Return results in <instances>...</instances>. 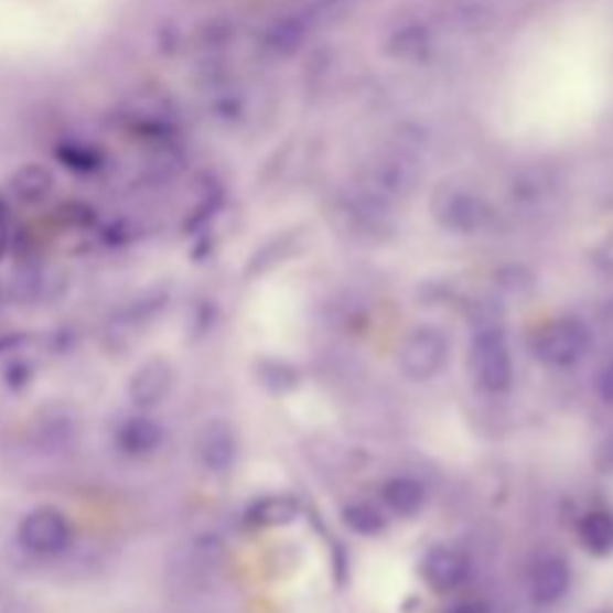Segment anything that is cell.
I'll return each instance as SVG.
<instances>
[{
	"instance_id": "cell-1",
	"label": "cell",
	"mask_w": 613,
	"mask_h": 613,
	"mask_svg": "<svg viewBox=\"0 0 613 613\" xmlns=\"http://www.w3.org/2000/svg\"><path fill=\"white\" fill-rule=\"evenodd\" d=\"M467 375L478 392L503 396L512 386V351L499 330H478L467 351Z\"/></svg>"
},
{
	"instance_id": "cell-2",
	"label": "cell",
	"mask_w": 613,
	"mask_h": 613,
	"mask_svg": "<svg viewBox=\"0 0 613 613\" xmlns=\"http://www.w3.org/2000/svg\"><path fill=\"white\" fill-rule=\"evenodd\" d=\"M449 344L447 333L437 326H416L405 335V342L398 347V368L405 372L410 380H434L449 363Z\"/></svg>"
},
{
	"instance_id": "cell-3",
	"label": "cell",
	"mask_w": 613,
	"mask_h": 613,
	"mask_svg": "<svg viewBox=\"0 0 613 613\" xmlns=\"http://www.w3.org/2000/svg\"><path fill=\"white\" fill-rule=\"evenodd\" d=\"M19 545L33 557H57L73 545V524L54 506L31 509L19 524Z\"/></svg>"
},
{
	"instance_id": "cell-4",
	"label": "cell",
	"mask_w": 613,
	"mask_h": 613,
	"mask_svg": "<svg viewBox=\"0 0 613 613\" xmlns=\"http://www.w3.org/2000/svg\"><path fill=\"white\" fill-rule=\"evenodd\" d=\"M533 351L548 368H572L590 351V330L574 318H560L536 335Z\"/></svg>"
},
{
	"instance_id": "cell-5",
	"label": "cell",
	"mask_w": 613,
	"mask_h": 613,
	"mask_svg": "<svg viewBox=\"0 0 613 613\" xmlns=\"http://www.w3.org/2000/svg\"><path fill=\"white\" fill-rule=\"evenodd\" d=\"M431 213H434L437 225L440 228L452 230V234H476L485 228L488 222V204L482 195L470 192V189L458 186H443L431 201Z\"/></svg>"
},
{
	"instance_id": "cell-6",
	"label": "cell",
	"mask_w": 613,
	"mask_h": 613,
	"mask_svg": "<svg viewBox=\"0 0 613 613\" xmlns=\"http://www.w3.org/2000/svg\"><path fill=\"white\" fill-rule=\"evenodd\" d=\"M195 455H198L201 467L209 470V473H228L234 464H237L239 455V443L234 428L222 419H207L198 431V440H195Z\"/></svg>"
},
{
	"instance_id": "cell-7",
	"label": "cell",
	"mask_w": 613,
	"mask_h": 613,
	"mask_svg": "<svg viewBox=\"0 0 613 613\" xmlns=\"http://www.w3.org/2000/svg\"><path fill=\"white\" fill-rule=\"evenodd\" d=\"M174 389V368L168 359H147L132 372L129 384H126V392L132 398V405L141 407V410H150V407L162 405Z\"/></svg>"
},
{
	"instance_id": "cell-8",
	"label": "cell",
	"mask_w": 613,
	"mask_h": 613,
	"mask_svg": "<svg viewBox=\"0 0 613 613\" xmlns=\"http://www.w3.org/2000/svg\"><path fill=\"white\" fill-rule=\"evenodd\" d=\"M572 587V569L560 553H541L530 566V595L536 604H557Z\"/></svg>"
},
{
	"instance_id": "cell-9",
	"label": "cell",
	"mask_w": 613,
	"mask_h": 613,
	"mask_svg": "<svg viewBox=\"0 0 613 613\" xmlns=\"http://www.w3.org/2000/svg\"><path fill=\"white\" fill-rule=\"evenodd\" d=\"M467 557L455 551V548H449V545H437V548H431L426 553V560H422V578H426V583L434 593H452V590H458L461 583L467 581Z\"/></svg>"
},
{
	"instance_id": "cell-10",
	"label": "cell",
	"mask_w": 613,
	"mask_h": 613,
	"mask_svg": "<svg viewBox=\"0 0 613 613\" xmlns=\"http://www.w3.org/2000/svg\"><path fill=\"white\" fill-rule=\"evenodd\" d=\"M165 440V431L159 426L157 419H150L144 413L126 416L120 419V426L115 428V443L117 449L129 458H144L153 455Z\"/></svg>"
},
{
	"instance_id": "cell-11",
	"label": "cell",
	"mask_w": 613,
	"mask_h": 613,
	"mask_svg": "<svg viewBox=\"0 0 613 613\" xmlns=\"http://www.w3.org/2000/svg\"><path fill=\"white\" fill-rule=\"evenodd\" d=\"M380 503L398 518H413L428 503V488L413 476H392L380 488Z\"/></svg>"
},
{
	"instance_id": "cell-12",
	"label": "cell",
	"mask_w": 613,
	"mask_h": 613,
	"mask_svg": "<svg viewBox=\"0 0 613 613\" xmlns=\"http://www.w3.org/2000/svg\"><path fill=\"white\" fill-rule=\"evenodd\" d=\"M578 539L593 557L613 553V512L593 509L587 512L578 524Z\"/></svg>"
},
{
	"instance_id": "cell-13",
	"label": "cell",
	"mask_w": 613,
	"mask_h": 613,
	"mask_svg": "<svg viewBox=\"0 0 613 613\" xmlns=\"http://www.w3.org/2000/svg\"><path fill=\"white\" fill-rule=\"evenodd\" d=\"M300 515V503L284 494H272V497L258 499L249 509V520L255 527H284Z\"/></svg>"
},
{
	"instance_id": "cell-14",
	"label": "cell",
	"mask_w": 613,
	"mask_h": 613,
	"mask_svg": "<svg viewBox=\"0 0 613 613\" xmlns=\"http://www.w3.org/2000/svg\"><path fill=\"white\" fill-rule=\"evenodd\" d=\"M52 186H54L52 174H49V168L42 165L19 168L10 180L12 195H15L19 201H24V204H36V201H42L49 192H52Z\"/></svg>"
},
{
	"instance_id": "cell-15",
	"label": "cell",
	"mask_w": 613,
	"mask_h": 613,
	"mask_svg": "<svg viewBox=\"0 0 613 613\" xmlns=\"http://www.w3.org/2000/svg\"><path fill=\"white\" fill-rule=\"evenodd\" d=\"M344 524L351 527L359 536H377V533L386 530V515L377 509V503H368V499H356L344 509Z\"/></svg>"
},
{
	"instance_id": "cell-16",
	"label": "cell",
	"mask_w": 613,
	"mask_h": 613,
	"mask_svg": "<svg viewBox=\"0 0 613 613\" xmlns=\"http://www.w3.org/2000/svg\"><path fill=\"white\" fill-rule=\"evenodd\" d=\"M599 396H602L604 401H613V363L599 375Z\"/></svg>"
},
{
	"instance_id": "cell-17",
	"label": "cell",
	"mask_w": 613,
	"mask_h": 613,
	"mask_svg": "<svg viewBox=\"0 0 613 613\" xmlns=\"http://www.w3.org/2000/svg\"><path fill=\"white\" fill-rule=\"evenodd\" d=\"M447 613H488V607H485L482 602H470V599H467V602L452 604Z\"/></svg>"
},
{
	"instance_id": "cell-18",
	"label": "cell",
	"mask_w": 613,
	"mask_h": 613,
	"mask_svg": "<svg viewBox=\"0 0 613 613\" xmlns=\"http://www.w3.org/2000/svg\"><path fill=\"white\" fill-rule=\"evenodd\" d=\"M7 249H10V234H7V228L0 225V260H3Z\"/></svg>"
}]
</instances>
